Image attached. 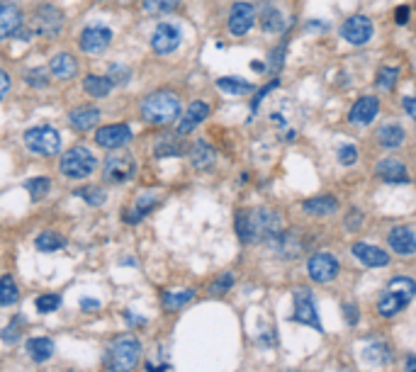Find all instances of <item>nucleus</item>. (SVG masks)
I'll list each match as a JSON object with an SVG mask.
<instances>
[{
	"label": "nucleus",
	"mask_w": 416,
	"mask_h": 372,
	"mask_svg": "<svg viewBox=\"0 0 416 372\" xmlns=\"http://www.w3.org/2000/svg\"><path fill=\"white\" fill-rule=\"evenodd\" d=\"M141 358V343L134 336H117L105 351V365L110 372H132Z\"/></svg>",
	"instance_id": "3"
},
{
	"label": "nucleus",
	"mask_w": 416,
	"mask_h": 372,
	"mask_svg": "<svg viewBox=\"0 0 416 372\" xmlns=\"http://www.w3.org/2000/svg\"><path fill=\"white\" fill-rule=\"evenodd\" d=\"M185 151V146L181 141H163V144L156 146V156L159 159H165V156H181Z\"/></svg>",
	"instance_id": "42"
},
{
	"label": "nucleus",
	"mask_w": 416,
	"mask_h": 372,
	"mask_svg": "<svg viewBox=\"0 0 416 372\" xmlns=\"http://www.w3.org/2000/svg\"><path fill=\"white\" fill-rule=\"evenodd\" d=\"M80 49L86 54H91V56H97V54H102L107 47H110V42H113V30L105 25H88L83 32H80Z\"/></svg>",
	"instance_id": "10"
},
{
	"label": "nucleus",
	"mask_w": 416,
	"mask_h": 372,
	"mask_svg": "<svg viewBox=\"0 0 416 372\" xmlns=\"http://www.w3.org/2000/svg\"><path fill=\"white\" fill-rule=\"evenodd\" d=\"M83 88H86V93L91 97H105L113 91V80L107 78V75H86Z\"/></svg>",
	"instance_id": "30"
},
{
	"label": "nucleus",
	"mask_w": 416,
	"mask_h": 372,
	"mask_svg": "<svg viewBox=\"0 0 416 372\" xmlns=\"http://www.w3.org/2000/svg\"><path fill=\"white\" fill-rule=\"evenodd\" d=\"M181 0H144V10L149 15H161V12H171L178 8Z\"/></svg>",
	"instance_id": "38"
},
{
	"label": "nucleus",
	"mask_w": 416,
	"mask_h": 372,
	"mask_svg": "<svg viewBox=\"0 0 416 372\" xmlns=\"http://www.w3.org/2000/svg\"><path fill=\"white\" fill-rule=\"evenodd\" d=\"M27 353L34 362H47L54 356V340L47 336H37V338L27 340Z\"/></svg>",
	"instance_id": "25"
},
{
	"label": "nucleus",
	"mask_w": 416,
	"mask_h": 372,
	"mask_svg": "<svg viewBox=\"0 0 416 372\" xmlns=\"http://www.w3.org/2000/svg\"><path fill=\"white\" fill-rule=\"evenodd\" d=\"M253 22H256V10L251 3H234L229 12V32L234 37H244L253 27Z\"/></svg>",
	"instance_id": "15"
},
{
	"label": "nucleus",
	"mask_w": 416,
	"mask_h": 372,
	"mask_svg": "<svg viewBox=\"0 0 416 372\" xmlns=\"http://www.w3.org/2000/svg\"><path fill=\"white\" fill-rule=\"evenodd\" d=\"M406 372H416V356H409L406 358Z\"/></svg>",
	"instance_id": "54"
},
{
	"label": "nucleus",
	"mask_w": 416,
	"mask_h": 372,
	"mask_svg": "<svg viewBox=\"0 0 416 372\" xmlns=\"http://www.w3.org/2000/svg\"><path fill=\"white\" fill-rule=\"evenodd\" d=\"M280 214L275 209L256 207V209H244L236 214V236L244 244H258V241L275 239L280 234Z\"/></svg>",
	"instance_id": "1"
},
{
	"label": "nucleus",
	"mask_w": 416,
	"mask_h": 372,
	"mask_svg": "<svg viewBox=\"0 0 416 372\" xmlns=\"http://www.w3.org/2000/svg\"><path fill=\"white\" fill-rule=\"evenodd\" d=\"M304 212L319 214V217H324V214H331V212H336V197H331V195L312 197V200H307V202H304Z\"/></svg>",
	"instance_id": "32"
},
{
	"label": "nucleus",
	"mask_w": 416,
	"mask_h": 372,
	"mask_svg": "<svg viewBox=\"0 0 416 372\" xmlns=\"http://www.w3.org/2000/svg\"><path fill=\"white\" fill-rule=\"evenodd\" d=\"M414 294L416 282L411 277H392V282L387 285V290H384L378 302V312L382 316H395L414 299Z\"/></svg>",
	"instance_id": "4"
},
{
	"label": "nucleus",
	"mask_w": 416,
	"mask_h": 372,
	"mask_svg": "<svg viewBox=\"0 0 416 372\" xmlns=\"http://www.w3.org/2000/svg\"><path fill=\"white\" fill-rule=\"evenodd\" d=\"M34 307H37V312H42V314H51L61 307V297L59 294H42V297L34 299Z\"/></svg>",
	"instance_id": "41"
},
{
	"label": "nucleus",
	"mask_w": 416,
	"mask_h": 372,
	"mask_svg": "<svg viewBox=\"0 0 416 372\" xmlns=\"http://www.w3.org/2000/svg\"><path fill=\"white\" fill-rule=\"evenodd\" d=\"M217 88L222 93H229V95H249L253 91V85L244 78H234V75H224V78L217 80Z\"/></svg>",
	"instance_id": "31"
},
{
	"label": "nucleus",
	"mask_w": 416,
	"mask_h": 372,
	"mask_svg": "<svg viewBox=\"0 0 416 372\" xmlns=\"http://www.w3.org/2000/svg\"><path fill=\"white\" fill-rule=\"evenodd\" d=\"M22 27V12L17 5L0 0V42L8 37H12L15 32H20Z\"/></svg>",
	"instance_id": "18"
},
{
	"label": "nucleus",
	"mask_w": 416,
	"mask_h": 372,
	"mask_svg": "<svg viewBox=\"0 0 416 372\" xmlns=\"http://www.w3.org/2000/svg\"><path fill=\"white\" fill-rule=\"evenodd\" d=\"M397 78H400V69H395V66H382V69L378 71L375 85H378L380 91H392V85L397 83Z\"/></svg>",
	"instance_id": "35"
},
{
	"label": "nucleus",
	"mask_w": 416,
	"mask_h": 372,
	"mask_svg": "<svg viewBox=\"0 0 416 372\" xmlns=\"http://www.w3.org/2000/svg\"><path fill=\"white\" fill-rule=\"evenodd\" d=\"M64 12L54 5H39L30 17V27L39 37H56L64 30Z\"/></svg>",
	"instance_id": "7"
},
{
	"label": "nucleus",
	"mask_w": 416,
	"mask_h": 372,
	"mask_svg": "<svg viewBox=\"0 0 416 372\" xmlns=\"http://www.w3.org/2000/svg\"><path fill=\"white\" fill-rule=\"evenodd\" d=\"M292 319L297 324H304V326H312V329L321 331V321H319V314H316V307H314V297L307 288H299L294 292V314Z\"/></svg>",
	"instance_id": "9"
},
{
	"label": "nucleus",
	"mask_w": 416,
	"mask_h": 372,
	"mask_svg": "<svg viewBox=\"0 0 416 372\" xmlns=\"http://www.w3.org/2000/svg\"><path fill=\"white\" fill-rule=\"evenodd\" d=\"M365 358L370 362H378V365H384V362H390V351L384 343H373V346L365 348Z\"/></svg>",
	"instance_id": "39"
},
{
	"label": "nucleus",
	"mask_w": 416,
	"mask_h": 372,
	"mask_svg": "<svg viewBox=\"0 0 416 372\" xmlns=\"http://www.w3.org/2000/svg\"><path fill=\"white\" fill-rule=\"evenodd\" d=\"M277 85H280V80H273V83H268L266 88H263V91L258 93V95H256V100H253V105H251L253 110H258V105H261V100H263V97H266V95H268V93H270V91H275Z\"/></svg>",
	"instance_id": "49"
},
{
	"label": "nucleus",
	"mask_w": 416,
	"mask_h": 372,
	"mask_svg": "<svg viewBox=\"0 0 416 372\" xmlns=\"http://www.w3.org/2000/svg\"><path fill=\"white\" fill-rule=\"evenodd\" d=\"M310 277L316 282H331L338 275V261L331 253H314L307 263Z\"/></svg>",
	"instance_id": "14"
},
{
	"label": "nucleus",
	"mask_w": 416,
	"mask_h": 372,
	"mask_svg": "<svg viewBox=\"0 0 416 372\" xmlns=\"http://www.w3.org/2000/svg\"><path fill=\"white\" fill-rule=\"evenodd\" d=\"M395 22L397 25H406V22H409V8L406 5H400L395 10Z\"/></svg>",
	"instance_id": "50"
},
{
	"label": "nucleus",
	"mask_w": 416,
	"mask_h": 372,
	"mask_svg": "<svg viewBox=\"0 0 416 372\" xmlns=\"http://www.w3.org/2000/svg\"><path fill=\"white\" fill-rule=\"evenodd\" d=\"M181 39H183V32L178 25H171V22H163L154 30L151 34V49L161 56L165 54H173L178 47H181Z\"/></svg>",
	"instance_id": "11"
},
{
	"label": "nucleus",
	"mask_w": 416,
	"mask_h": 372,
	"mask_svg": "<svg viewBox=\"0 0 416 372\" xmlns=\"http://www.w3.org/2000/svg\"><path fill=\"white\" fill-rule=\"evenodd\" d=\"M20 299V288L10 275L0 277V307H12Z\"/></svg>",
	"instance_id": "33"
},
{
	"label": "nucleus",
	"mask_w": 416,
	"mask_h": 372,
	"mask_svg": "<svg viewBox=\"0 0 416 372\" xmlns=\"http://www.w3.org/2000/svg\"><path fill=\"white\" fill-rule=\"evenodd\" d=\"M137 173V161L134 156L124 154V151H115L105 159V168H102V176H105L107 183L113 185H124L129 183Z\"/></svg>",
	"instance_id": "8"
},
{
	"label": "nucleus",
	"mask_w": 416,
	"mask_h": 372,
	"mask_svg": "<svg viewBox=\"0 0 416 372\" xmlns=\"http://www.w3.org/2000/svg\"><path fill=\"white\" fill-rule=\"evenodd\" d=\"M231 285H234V275H231V272H224V275H219L217 280L209 285V294H212V297H222V294L229 292Z\"/></svg>",
	"instance_id": "40"
},
{
	"label": "nucleus",
	"mask_w": 416,
	"mask_h": 372,
	"mask_svg": "<svg viewBox=\"0 0 416 372\" xmlns=\"http://www.w3.org/2000/svg\"><path fill=\"white\" fill-rule=\"evenodd\" d=\"M214 159H217V154H214V149L207 144V141H195L190 149V163L195 165L198 170H205L209 168V165L214 163Z\"/></svg>",
	"instance_id": "26"
},
{
	"label": "nucleus",
	"mask_w": 416,
	"mask_h": 372,
	"mask_svg": "<svg viewBox=\"0 0 416 372\" xmlns=\"http://www.w3.org/2000/svg\"><path fill=\"white\" fill-rule=\"evenodd\" d=\"M154 207H156V195H154V192H144L141 197H137V202L132 205V209H129V212H124V222H127V224H139Z\"/></svg>",
	"instance_id": "24"
},
{
	"label": "nucleus",
	"mask_w": 416,
	"mask_h": 372,
	"mask_svg": "<svg viewBox=\"0 0 416 372\" xmlns=\"http://www.w3.org/2000/svg\"><path fill=\"white\" fill-rule=\"evenodd\" d=\"M25 146L37 156H56L61 149V134L49 124H39L25 132Z\"/></svg>",
	"instance_id": "6"
},
{
	"label": "nucleus",
	"mask_w": 416,
	"mask_h": 372,
	"mask_svg": "<svg viewBox=\"0 0 416 372\" xmlns=\"http://www.w3.org/2000/svg\"><path fill=\"white\" fill-rule=\"evenodd\" d=\"M251 69H253V71H258V73H263V71H266V64H261V61H253Z\"/></svg>",
	"instance_id": "55"
},
{
	"label": "nucleus",
	"mask_w": 416,
	"mask_h": 372,
	"mask_svg": "<svg viewBox=\"0 0 416 372\" xmlns=\"http://www.w3.org/2000/svg\"><path fill=\"white\" fill-rule=\"evenodd\" d=\"M360 224H363V214L353 209V212L346 217V229L348 231H356V229H360Z\"/></svg>",
	"instance_id": "47"
},
{
	"label": "nucleus",
	"mask_w": 416,
	"mask_h": 372,
	"mask_svg": "<svg viewBox=\"0 0 416 372\" xmlns=\"http://www.w3.org/2000/svg\"><path fill=\"white\" fill-rule=\"evenodd\" d=\"M20 321H22V316H15V319L10 321V326L3 331V338H5V343H15V340H17V336H20V326H17V324H20Z\"/></svg>",
	"instance_id": "45"
},
{
	"label": "nucleus",
	"mask_w": 416,
	"mask_h": 372,
	"mask_svg": "<svg viewBox=\"0 0 416 372\" xmlns=\"http://www.w3.org/2000/svg\"><path fill=\"white\" fill-rule=\"evenodd\" d=\"M49 71H51L54 78L69 80L78 73V61H76L71 54H56V56L49 61Z\"/></svg>",
	"instance_id": "23"
},
{
	"label": "nucleus",
	"mask_w": 416,
	"mask_h": 372,
	"mask_svg": "<svg viewBox=\"0 0 416 372\" xmlns=\"http://www.w3.org/2000/svg\"><path fill=\"white\" fill-rule=\"evenodd\" d=\"M356 161H358V149L353 144H343L341 149H338V163L353 165Z\"/></svg>",
	"instance_id": "44"
},
{
	"label": "nucleus",
	"mask_w": 416,
	"mask_h": 372,
	"mask_svg": "<svg viewBox=\"0 0 416 372\" xmlns=\"http://www.w3.org/2000/svg\"><path fill=\"white\" fill-rule=\"evenodd\" d=\"M95 163H97V159L86 149V146H73V149H69L64 156H61L59 168L66 178H71V181H83V178H88L93 170H95Z\"/></svg>",
	"instance_id": "5"
},
{
	"label": "nucleus",
	"mask_w": 416,
	"mask_h": 372,
	"mask_svg": "<svg viewBox=\"0 0 416 372\" xmlns=\"http://www.w3.org/2000/svg\"><path fill=\"white\" fill-rule=\"evenodd\" d=\"M195 299V292L192 290H178V292H163L161 294V302H163L165 312H178L185 304H190Z\"/></svg>",
	"instance_id": "29"
},
{
	"label": "nucleus",
	"mask_w": 416,
	"mask_h": 372,
	"mask_svg": "<svg viewBox=\"0 0 416 372\" xmlns=\"http://www.w3.org/2000/svg\"><path fill=\"white\" fill-rule=\"evenodd\" d=\"M343 312H346V319H348V324L351 326H356L358 324V319H360V312H358V307L356 304H343Z\"/></svg>",
	"instance_id": "48"
},
{
	"label": "nucleus",
	"mask_w": 416,
	"mask_h": 372,
	"mask_svg": "<svg viewBox=\"0 0 416 372\" xmlns=\"http://www.w3.org/2000/svg\"><path fill=\"white\" fill-rule=\"evenodd\" d=\"M64 236H59L56 231H44V234H39L37 239H34V246H37V251H42V253H51V251H59L64 248Z\"/></svg>",
	"instance_id": "34"
},
{
	"label": "nucleus",
	"mask_w": 416,
	"mask_h": 372,
	"mask_svg": "<svg viewBox=\"0 0 416 372\" xmlns=\"http://www.w3.org/2000/svg\"><path fill=\"white\" fill-rule=\"evenodd\" d=\"M129 69H124L122 64H113L110 66V73H107V78L113 80V85H124L129 80Z\"/></svg>",
	"instance_id": "43"
},
{
	"label": "nucleus",
	"mask_w": 416,
	"mask_h": 372,
	"mask_svg": "<svg viewBox=\"0 0 416 372\" xmlns=\"http://www.w3.org/2000/svg\"><path fill=\"white\" fill-rule=\"evenodd\" d=\"M25 187L27 192H30V197L37 202V200H42V197L51 190V181H49V178H30V181L25 183Z\"/></svg>",
	"instance_id": "37"
},
{
	"label": "nucleus",
	"mask_w": 416,
	"mask_h": 372,
	"mask_svg": "<svg viewBox=\"0 0 416 372\" xmlns=\"http://www.w3.org/2000/svg\"><path fill=\"white\" fill-rule=\"evenodd\" d=\"M27 83L34 85V88H44V85H47V75H44L42 69L27 71Z\"/></svg>",
	"instance_id": "46"
},
{
	"label": "nucleus",
	"mask_w": 416,
	"mask_h": 372,
	"mask_svg": "<svg viewBox=\"0 0 416 372\" xmlns=\"http://www.w3.org/2000/svg\"><path fill=\"white\" fill-rule=\"evenodd\" d=\"M375 176L382 183H387V185H406L409 183V173H406L404 163L397 159L380 161L378 168H375Z\"/></svg>",
	"instance_id": "17"
},
{
	"label": "nucleus",
	"mask_w": 416,
	"mask_h": 372,
	"mask_svg": "<svg viewBox=\"0 0 416 372\" xmlns=\"http://www.w3.org/2000/svg\"><path fill=\"white\" fill-rule=\"evenodd\" d=\"M261 27L266 32H283L285 30V17L275 5H263L261 10Z\"/></svg>",
	"instance_id": "27"
},
{
	"label": "nucleus",
	"mask_w": 416,
	"mask_h": 372,
	"mask_svg": "<svg viewBox=\"0 0 416 372\" xmlns=\"http://www.w3.org/2000/svg\"><path fill=\"white\" fill-rule=\"evenodd\" d=\"M69 122L78 132H88V129H93L100 122V110L95 105H80L69 112Z\"/></svg>",
	"instance_id": "22"
},
{
	"label": "nucleus",
	"mask_w": 416,
	"mask_h": 372,
	"mask_svg": "<svg viewBox=\"0 0 416 372\" xmlns=\"http://www.w3.org/2000/svg\"><path fill=\"white\" fill-rule=\"evenodd\" d=\"M129 139H132V129L129 124H107V127H100L95 132V141L97 146L102 149H122L124 144H129Z\"/></svg>",
	"instance_id": "13"
},
{
	"label": "nucleus",
	"mask_w": 416,
	"mask_h": 372,
	"mask_svg": "<svg viewBox=\"0 0 416 372\" xmlns=\"http://www.w3.org/2000/svg\"><path fill=\"white\" fill-rule=\"evenodd\" d=\"M181 115V97L171 91H156L141 100V117L151 124H171Z\"/></svg>",
	"instance_id": "2"
},
{
	"label": "nucleus",
	"mask_w": 416,
	"mask_h": 372,
	"mask_svg": "<svg viewBox=\"0 0 416 372\" xmlns=\"http://www.w3.org/2000/svg\"><path fill=\"white\" fill-rule=\"evenodd\" d=\"M207 115H209V105L207 102H203V100H195L192 105H187V110H185V115H183V119H181V124H178V134H190L192 129L198 127V124H203L205 119H207Z\"/></svg>",
	"instance_id": "21"
},
{
	"label": "nucleus",
	"mask_w": 416,
	"mask_h": 372,
	"mask_svg": "<svg viewBox=\"0 0 416 372\" xmlns=\"http://www.w3.org/2000/svg\"><path fill=\"white\" fill-rule=\"evenodd\" d=\"M10 91V78H8V73L3 69H0V100L5 97V93Z\"/></svg>",
	"instance_id": "51"
},
{
	"label": "nucleus",
	"mask_w": 416,
	"mask_h": 372,
	"mask_svg": "<svg viewBox=\"0 0 416 372\" xmlns=\"http://www.w3.org/2000/svg\"><path fill=\"white\" fill-rule=\"evenodd\" d=\"M76 195H78L80 200H86V202L91 205V207H100V205L107 200V192L102 190V187H95V185L80 187V190H76Z\"/></svg>",
	"instance_id": "36"
},
{
	"label": "nucleus",
	"mask_w": 416,
	"mask_h": 372,
	"mask_svg": "<svg viewBox=\"0 0 416 372\" xmlns=\"http://www.w3.org/2000/svg\"><path fill=\"white\" fill-rule=\"evenodd\" d=\"M341 37L348 44H353V47H360V44L370 42V37H373V22H370V17L365 15L348 17L341 27Z\"/></svg>",
	"instance_id": "12"
},
{
	"label": "nucleus",
	"mask_w": 416,
	"mask_h": 372,
	"mask_svg": "<svg viewBox=\"0 0 416 372\" xmlns=\"http://www.w3.org/2000/svg\"><path fill=\"white\" fill-rule=\"evenodd\" d=\"M80 307L86 309V312H91V309H100V302H97V299H93V297H86L83 302H80Z\"/></svg>",
	"instance_id": "53"
},
{
	"label": "nucleus",
	"mask_w": 416,
	"mask_h": 372,
	"mask_svg": "<svg viewBox=\"0 0 416 372\" xmlns=\"http://www.w3.org/2000/svg\"><path fill=\"white\" fill-rule=\"evenodd\" d=\"M390 241V248L395 251L397 255H411L416 253V234L406 226H395L387 236Z\"/></svg>",
	"instance_id": "20"
},
{
	"label": "nucleus",
	"mask_w": 416,
	"mask_h": 372,
	"mask_svg": "<svg viewBox=\"0 0 416 372\" xmlns=\"http://www.w3.org/2000/svg\"><path fill=\"white\" fill-rule=\"evenodd\" d=\"M378 112H380V100L373 95H365L360 97V100H356V105L351 107L348 122L356 124V127H365V124H370L378 117Z\"/></svg>",
	"instance_id": "16"
},
{
	"label": "nucleus",
	"mask_w": 416,
	"mask_h": 372,
	"mask_svg": "<svg viewBox=\"0 0 416 372\" xmlns=\"http://www.w3.org/2000/svg\"><path fill=\"white\" fill-rule=\"evenodd\" d=\"M378 141L384 149H397V146H402V141H404V129H402L400 124H384L378 132Z\"/></svg>",
	"instance_id": "28"
},
{
	"label": "nucleus",
	"mask_w": 416,
	"mask_h": 372,
	"mask_svg": "<svg viewBox=\"0 0 416 372\" xmlns=\"http://www.w3.org/2000/svg\"><path fill=\"white\" fill-rule=\"evenodd\" d=\"M351 253L356 255V258L363 263V266H368V268H384V266H390V255H387V251L378 248V246L356 244L351 248Z\"/></svg>",
	"instance_id": "19"
},
{
	"label": "nucleus",
	"mask_w": 416,
	"mask_h": 372,
	"mask_svg": "<svg viewBox=\"0 0 416 372\" xmlns=\"http://www.w3.org/2000/svg\"><path fill=\"white\" fill-rule=\"evenodd\" d=\"M404 110H406V115H409L411 119H416V95L404 97Z\"/></svg>",
	"instance_id": "52"
}]
</instances>
